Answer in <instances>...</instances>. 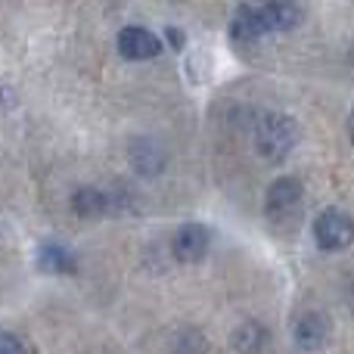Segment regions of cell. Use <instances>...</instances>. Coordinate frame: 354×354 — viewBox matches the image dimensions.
<instances>
[{
    "instance_id": "cell-11",
    "label": "cell",
    "mask_w": 354,
    "mask_h": 354,
    "mask_svg": "<svg viewBox=\"0 0 354 354\" xmlns=\"http://www.w3.org/2000/svg\"><path fill=\"white\" fill-rule=\"evenodd\" d=\"M0 354H25V345L12 333H0Z\"/></svg>"
},
{
    "instance_id": "cell-12",
    "label": "cell",
    "mask_w": 354,
    "mask_h": 354,
    "mask_svg": "<svg viewBox=\"0 0 354 354\" xmlns=\"http://www.w3.org/2000/svg\"><path fill=\"white\" fill-rule=\"evenodd\" d=\"M348 134H351V140H354V109H351V115H348Z\"/></svg>"
},
{
    "instance_id": "cell-9",
    "label": "cell",
    "mask_w": 354,
    "mask_h": 354,
    "mask_svg": "<svg viewBox=\"0 0 354 354\" xmlns=\"http://www.w3.org/2000/svg\"><path fill=\"white\" fill-rule=\"evenodd\" d=\"M233 345L245 354H258L268 345V333L258 324H243V330H236V336H233Z\"/></svg>"
},
{
    "instance_id": "cell-1",
    "label": "cell",
    "mask_w": 354,
    "mask_h": 354,
    "mask_svg": "<svg viewBox=\"0 0 354 354\" xmlns=\"http://www.w3.org/2000/svg\"><path fill=\"white\" fill-rule=\"evenodd\" d=\"M301 22V10L292 3H268V6H239L233 16V41L249 44L268 31H289Z\"/></svg>"
},
{
    "instance_id": "cell-6",
    "label": "cell",
    "mask_w": 354,
    "mask_h": 354,
    "mask_svg": "<svg viewBox=\"0 0 354 354\" xmlns=\"http://www.w3.org/2000/svg\"><path fill=\"white\" fill-rule=\"evenodd\" d=\"M118 53H122L124 59H153V56L162 53V41L149 28L128 25V28H122V35H118Z\"/></svg>"
},
{
    "instance_id": "cell-10",
    "label": "cell",
    "mask_w": 354,
    "mask_h": 354,
    "mask_svg": "<svg viewBox=\"0 0 354 354\" xmlns=\"http://www.w3.org/2000/svg\"><path fill=\"white\" fill-rule=\"evenodd\" d=\"M106 208V199L97 189H78L75 193V212L78 214H100Z\"/></svg>"
},
{
    "instance_id": "cell-4",
    "label": "cell",
    "mask_w": 354,
    "mask_h": 354,
    "mask_svg": "<svg viewBox=\"0 0 354 354\" xmlns=\"http://www.w3.org/2000/svg\"><path fill=\"white\" fill-rule=\"evenodd\" d=\"M314 239L324 252H342L354 243V221L342 208H326L314 224Z\"/></svg>"
},
{
    "instance_id": "cell-3",
    "label": "cell",
    "mask_w": 354,
    "mask_h": 354,
    "mask_svg": "<svg viewBox=\"0 0 354 354\" xmlns=\"http://www.w3.org/2000/svg\"><path fill=\"white\" fill-rule=\"evenodd\" d=\"M255 143H258V153L268 162H283L295 143V122H289L283 115H268L258 124Z\"/></svg>"
},
{
    "instance_id": "cell-2",
    "label": "cell",
    "mask_w": 354,
    "mask_h": 354,
    "mask_svg": "<svg viewBox=\"0 0 354 354\" xmlns=\"http://www.w3.org/2000/svg\"><path fill=\"white\" fill-rule=\"evenodd\" d=\"M301 205H305V193L295 177H280L270 183L268 199H264V212L274 224L280 227H295L292 221L301 218Z\"/></svg>"
},
{
    "instance_id": "cell-7",
    "label": "cell",
    "mask_w": 354,
    "mask_h": 354,
    "mask_svg": "<svg viewBox=\"0 0 354 354\" xmlns=\"http://www.w3.org/2000/svg\"><path fill=\"white\" fill-rule=\"evenodd\" d=\"M326 333H330V324H326L324 314H305L299 320V326H295V336H299V342L305 348H317L326 339Z\"/></svg>"
},
{
    "instance_id": "cell-8",
    "label": "cell",
    "mask_w": 354,
    "mask_h": 354,
    "mask_svg": "<svg viewBox=\"0 0 354 354\" xmlns=\"http://www.w3.org/2000/svg\"><path fill=\"white\" fill-rule=\"evenodd\" d=\"M41 264L53 274H72L75 270V258L68 255L66 245H44L41 249Z\"/></svg>"
},
{
    "instance_id": "cell-5",
    "label": "cell",
    "mask_w": 354,
    "mask_h": 354,
    "mask_svg": "<svg viewBox=\"0 0 354 354\" xmlns=\"http://www.w3.org/2000/svg\"><path fill=\"white\" fill-rule=\"evenodd\" d=\"M208 245H212V233H208L205 224L199 221H189L180 230L174 233V258L183 264H196L205 258Z\"/></svg>"
}]
</instances>
